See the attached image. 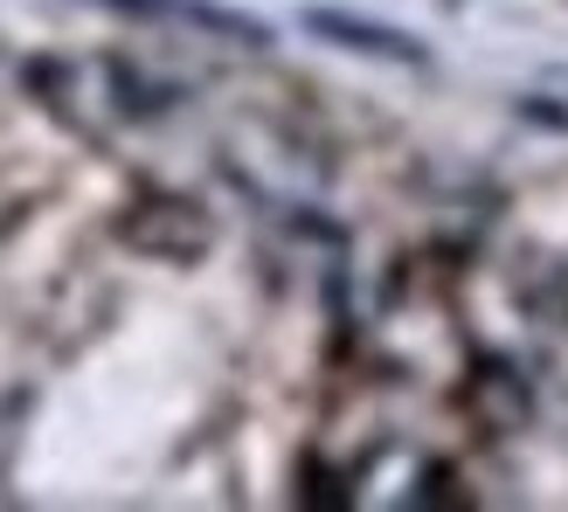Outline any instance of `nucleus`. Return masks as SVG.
Wrapping results in <instances>:
<instances>
[{
  "label": "nucleus",
  "instance_id": "nucleus-1",
  "mask_svg": "<svg viewBox=\"0 0 568 512\" xmlns=\"http://www.w3.org/2000/svg\"><path fill=\"white\" fill-rule=\"evenodd\" d=\"M125 236L139 249H153V256H194V249L209 243V215L194 208V202H146L125 222Z\"/></svg>",
  "mask_w": 568,
  "mask_h": 512
},
{
  "label": "nucleus",
  "instance_id": "nucleus-2",
  "mask_svg": "<svg viewBox=\"0 0 568 512\" xmlns=\"http://www.w3.org/2000/svg\"><path fill=\"white\" fill-rule=\"evenodd\" d=\"M305 28H320V35H333L339 49H367V55H388V63H423V49L409 35H395V28H375V21H354V14H305Z\"/></svg>",
  "mask_w": 568,
  "mask_h": 512
}]
</instances>
